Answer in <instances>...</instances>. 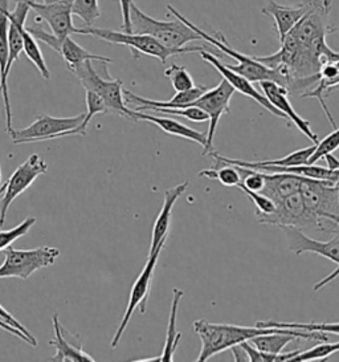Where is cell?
I'll return each mask as SVG.
<instances>
[{"label": "cell", "mask_w": 339, "mask_h": 362, "mask_svg": "<svg viewBox=\"0 0 339 362\" xmlns=\"http://www.w3.org/2000/svg\"><path fill=\"white\" fill-rule=\"evenodd\" d=\"M0 329L6 330V332H8L11 334L19 337L20 340L25 341V342H28V344L31 345V341H30V339H28L21 330L15 328V327H12V325H10L8 322H6L3 319H0Z\"/></svg>", "instance_id": "cell-38"}, {"label": "cell", "mask_w": 339, "mask_h": 362, "mask_svg": "<svg viewBox=\"0 0 339 362\" xmlns=\"http://www.w3.org/2000/svg\"><path fill=\"white\" fill-rule=\"evenodd\" d=\"M0 319L4 320L6 322H8L10 325H12V327H15V328H18V329L21 330V332H23V333L30 339V341H31L32 346H36V345H37V340L35 339V336L32 334L31 332L27 329L23 324H20L18 320L15 319V317L11 315L10 312H8L7 309L4 308L1 304H0Z\"/></svg>", "instance_id": "cell-36"}, {"label": "cell", "mask_w": 339, "mask_h": 362, "mask_svg": "<svg viewBox=\"0 0 339 362\" xmlns=\"http://www.w3.org/2000/svg\"><path fill=\"white\" fill-rule=\"evenodd\" d=\"M323 158H326V162H328V169H331V170H339V160H337V158L333 156V153L326 154Z\"/></svg>", "instance_id": "cell-40"}, {"label": "cell", "mask_w": 339, "mask_h": 362, "mask_svg": "<svg viewBox=\"0 0 339 362\" xmlns=\"http://www.w3.org/2000/svg\"><path fill=\"white\" fill-rule=\"evenodd\" d=\"M338 202H339V185H338Z\"/></svg>", "instance_id": "cell-43"}, {"label": "cell", "mask_w": 339, "mask_h": 362, "mask_svg": "<svg viewBox=\"0 0 339 362\" xmlns=\"http://www.w3.org/2000/svg\"><path fill=\"white\" fill-rule=\"evenodd\" d=\"M256 221L260 224H270L277 227H296L307 230L311 227L310 218L305 211V204L301 192H295L282 201L275 203V213L268 215H256Z\"/></svg>", "instance_id": "cell-15"}, {"label": "cell", "mask_w": 339, "mask_h": 362, "mask_svg": "<svg viewBox=\"0 0 339 362\" xmlns=\"http://www.w3.org/2000/svg\"><path fill=\"white\" fill-rule=\"evenodd\" d=\"M8 30H10L8 18L3 11V7L0 6V96L3 95V98H4V112H6V119H7L6 130L7 132L12 129V109H11L10 93H8V77L6 75L8 57H10Z\"/></svg>", "instance_id": "cell-21"}, {"label": "cell", "mask_w": 339, "mask_h": 362, "mask_svg": "<svg viewBox=\"0 0 339 362\" xmlns=\"http://www.w3.org/2000/svg\"><path fill=\"white\" fill-rule=\"evenodd\" d=\"M73 75L77 76L80 83L83 84L85 90H93L102 97L105 101L109 115H117L119 117L134 119V109L127 107L125 93H124V83L118 78H112L109 74L102 76L93 65V62H85L83 64L77 65L69 69Z\"/></svg>", "instance_id": "cell-5"}, {"label": "cell", "mask_w": 339, "mask_h": 362, "mask_svg": "<svg viewBox=\"0 0 339 362\" xmlns=\"http://www.w3.org/2000/svg\"><path fill=\"white\" fill-rule=\"evenodd\" d=\"M232 353L234 361H249L248 360V354H246V351H244L242 344L234 345L232 348Z\"/></svg>", "instance_id": "cell-39"}, {"label": "cell", "mask_w": 339, "mask_h": 362, "mask_svg": "<svg viewBox=\"0 0 339 362\" xmlns=\"http://www.w3.org/2000/svg\"><path fill=\"white\" fill-rule=\"evenodd\" d=\"M35 223H36V218H27L19 226L11 230H4V231L0 230V251H4L13 242L23 238L24 235L28 234V231L35 226Z\"/></svg>", "instance_id": "cell-33"}, {"label": "cell", "mask_w": 339, "mask_h": 362, "mask_svg": "<svg viewBox=\"0 0 339 362\" xmlns=\"http://www.w3.org/2000/svg\"><path fill=\"white\" fill-rule=\"evenodd\" d=\"M131 33L150 35L170 48H183L186 44L203 40L199 33L190 25L177 19L175 22H162L148 16L133 1L130 6Z\"/></svg>", "instance_id": "cell-6"}, {"label": "cell", "mask_w": 339, "mask_h": 362, "mask_svg": "<svg viewBox=\"0 0 339 362\" xmlns=\"http://www.w3.org/2000/svg\"><path fill=\"white\" fill-rule=\"evenodd\" d=\"M237 187H239L240 190H243V192L252 199V202L256 204V207H257V213H256V215H268V214L275 213V203L272 198H269L268 195H265L263 192L248 190V189H245L242 185H239Z\"/></svg>", "instance_id": "cell-35"}, {"label": "cell", "mask_w": 339, "mask_h": 362, "mask_svg": "<svg viewBox=\"0 0 339 362\" xmlns=\"http://www.w3.org/2000/svg\"><path fill=\"white\" fill-rule=\"evenodd\" d=\"M260 86H261L266 98L270 101V104L277 107L281 113H284L286 118L290 119L313 144L318 145L319 141H318L317 134L311 130L310 124L307 122V119L301 117L295 110V107H292L289 97H287L289 90L286 89L285 86H280L275 81H261Z\"/></svg>", "instance_id": "cell-17"}, {"label": "cell", "mask_w": 339, "mask_h": 362, "mask_svg": "<svg viewBox=\"0 0 339 362\" xmlns=\"http://www.w3.org/2000/svg\"><path fill=\"white\" fill-rule=\"evenodd\" d=\"M215 162L216 163L212 169L201 170L199 173V177L216 180L224 186H228V187H237L243 182V177H242L237 166L231 165V163L220 162V160H215Z\"/></svg>", "instance_id": "cell-25"}, {"label": "cell", "mask_w": 339, "mask_h": 362, "mask_svg": "<svg viewBox=\"0 0 339 362\" xmlns=\"http://www.w3.org/2000/svg\"><path fill=\"white\" fill-rule=\"evenodd\" d=\"M73 15L80 18L86 27H92L101 16L98 0H73Z\"/></svg>", "instance_id": "cell-30"}, {"label": "cell", "mask_w": 339, "mask_h": 362, "mask_svg": "<svg viewBox=\"0 0 339 362\" xmlns=\"http://www.w3.org/2000/svg\"><path fill=\"white\" fill-rule=\"evenodd\" d=\"M174 298L171 303V309H170L169 327H167V334H166V342L162 356H159V361H172L174 354L177 351V348L179 345L182 333L177 330V317H178V310H179L180 300L183 298L184 292L179 288L172 289Z\"/></svg>", "instance_id": "cell-24"}, {"label": "cell", "mask_w": 339, "mask_h": 362, "mask_svg": "<svg viewBox=\"0 0 339 362\" xmlns=\"http://www.w3.org/2000/svg\"><path fill=\"white\" fill-rule=\"evenodd\" d=\"M199 54H201V59H203L204 62H207L208 64H211L212 66L222 76V78H225V80L234 88L236 92L242 93L244 96L254 98L256 103H258L261 107L266 109L269 113H272L275 117L286 118L284 113H281L277 107H273V105L270 104V101L266 98L265 95H261V93L254 88L252 81H249V80L245 78L244 76L233 72L232 69H230L227 65L222 64V62H220V59H219L218 56H215V54H211V52L203 49Z\"/></svg>", "instance_id": "cell-16"}, {"label": "cell", "mask_w": 339, "mask_h": 362, "mask_svg": "<svg viewBox=\"0 0 339 362\" xmlns=\"http://www.w3.org/2000/svg\"><path fill=\"white\" fill-rule=\"evenodd\" d=\"M0 185H1V168H0ZM1 189V187H0Z\"/></svg>", "instance_id": "cell-41"}, {"label": "cell", "mask_w": 339, "mask_h": 362, "mask_svg": "<svg viewBox=\"0 0 339 362\" xmlns=\"http://www.w3.org/2000/svg\"><path fill=\"white\" fill-rule=\"evenodd\" d=\"M335 64H337V66H338V68H339V60H338V62H337V63H335Z\"/></svg>", "instance_id": "cell-42"}, {"label": "cell", "mask_w": 339, "mask_h": 362, "mask_svg": "<svg viewBox=\"0 0 339 362\" xmlns=\"http://www.w3.org/2000/svg\"><path fill=\"white\" fill-rule=\"evenodd\" d=\"M337 351H339V341L338 342L325 341L322 344H318L317 346H314L309 351H299L292 362L314 361V360L323 361Z\"/></svg>", "instance_id": "cell-29"}, {"label": "cell", "mask_w": 339, "mask_h": 362, "mask_svg": "<svg viewBox=\"0 0 339 362\" xmlns=\"http://www.w3.org/2000/svg\"><path fill=\"white\" fill-rule=\"evenodd\" d=\"M167 10L170 13H172L177 19H179L183 23H186L187 25H190L191 28L196 33H199L201 39L207 43L211 44L215 48H218L222 54H227L230 57H232L234 60L239 62L237 65L225 64L230 69H232L233 72L244 76L245 78H248L252 83H261V81H275L280 86H285L286 89H289L290 86V78L287 76L282 75L280 71H275L272 68H268L266 65L257 62L254 59V56H248V54H240L236 49H233L232 47L225 40V37L222 36V33H218L215 36H212L210 33H206L201 30L199 27H196L194 23H191L187 18H184L183 15H180L178 10H175L172 6H167Z\"/></svg>", "instance_id": "cell-3"}, {"label": "cell", "mask_w": 339, "mask_h": 362, "mask_svg": "<svg viewBox=\"0 0 339 362\" xmlns=\"http://www.w3.org/2000/svg\"><path fill=\"white\" fill-rule=\"evenodd\" d=\"M122 12V31L131 33V22H130V6L133 0H118Z\"/></svg>", "instance_id": "cell-37"}, {"label": "cell", "mask_w": 339, "mask_h": 362, "mask_svg": "<svg viewBox=\"0 0 339 362\" xmlns=\"http://www.w3.org/2000/svg\"><path fill=\"white\" fill-rule=\"evenodd\" d=\"M151 112L157 113H163L165 116H180V117L187 118L192 122H207L210 121V116L201 110L198 107H151L148 109Z\"/></svg>", "instance_id": "cell-31"}, {"label": "cell", "mask_w": 339, "mask_h": 362, "mask_svg": "<svg viewBox=\"0 0 339 362\" xmlns=\"http://www.w3.org/2000/svg\"><path fill=\"white\" fill-rule=\"evenodd\" d=\"M307 11V6L302 1L298 7H286L275 3V0H266V6L261 8L264 15L273 18L280 43L285 40L286 35L295 28V25L304 18Z\"/></svg>", "instance_id": "cell-20"}, {"label": "cell", "mask_w": 339, "mask_h": 362, "mask_svg": "<svg viewBox=\"0 0 339 362\" xmlns=\"http://www.w3.org/2000/svg\"><path fill=\"white\" fill-rule=\"evenodd\" d=\"M189 185H190L189 181L183 182V183H180V185L175 186V187H171L167 192H165V201H163L162 210H160L158 218L155 219L154 227H153V238H151V245H150L148 255L153 254L160 245H166V240L169 238L172 209H174L177 201L187 190Z\"/></svg>", "instance_id": "cell-19"}, {"label": "cell", "mask_w": 339, "mask_h": 362, "mask_svg": "<svg viewBox=\"0 0 339 362\" xmlns=\"http://www.w3.org/2000/svg\"><path fill=\"white\" fill-rule=\"evenodd\" d=\"M233 88L225 78H222L219 86H215L213 89H208L206 93H203L192 105L190 107H201L208 116H210V128L207 132V145L203 150V156H208L213 151V139L218 124L220 121L222 115L230 113V103L234 95Z\"/></svg>", "instance_id": "cell-12"}, {"label": "cell", "mask_w": 339, "mask_h": 362, "mask_svg": "<svg viewBox=\"0 0 339 362\" xmlns=\"http://www.w3.org/2000/svg\"><path fill=\"white\" fill-rule=\"evenodd\" d=\"M30 6L36 12L35 22L47 23L59 40L77 33L73 24V0H49L44 3L32 0Z\"/></svg>", "instance_id": "cell-14"}, {"label": "cell", "mask_w": 339, "mask_h": 362, "mask_svg": "<svg viewBox=\"0 0 339 362\" xmlns=\"http://www.w3.org/2000/svg\"><path fill=\"white\" fill-rule=\"evenodd\" d=\"M281 230L284 231L286 238V243L287 248L296 254L301 255L305 252L310 254H318V255L323 256L328 259L330 262L335 263L338 268L330 275V276L323 279L321 283L316 284L314 291H318L323 287L325 284L330 283L331 280H334L339 275V230L333 235L331 239H328L326 242L313 239L310 236H307L302 230L296 228V227H281Z\"/></svg>", "instance_id": "cell-9"}, {"label": "cell", "mask_w": 339, "mask_h": 362, "mask_svg": "<svg viewBox=\"0 0 339 362\" xmlns=\"http://www.w3.org/2000/svg\"><path fill=\"white\" fill-rule=\"evenodd\" d=\"M47 171L48 165L39 154H32L28 160L13 171L10 180L0 189V227L4 226L6 215L12 202L25 192L37 177Z\"/></svg>", "instance_id": "cell-10"}, {"label": "cell", "mask_w": 339, "mask_h": 362, "mask_svg": "<svg viewBox=\"0 0 339 362\" xmlns=\"http://www.w3.org/2000/svg\"><path fill=\"white\" fill-rule=\"evenodd\" d=\"M85 101H86V116H85L84 122L80 125L78 133L80 136L86 134V128L90 119L95 117V115H109V110L106 107L105 101L98 93L93 90H85Z\"/></svg>", "instance_id": "cell-28"}, {"label": "cell", "mask_w": 339, "mask_h": 362, "mask_svg": "<svg viewBox=\"0 0 339 362\" xmlns=\"http://www.w3.org/2000/svg\"><path fill=\"white\" fill-rule=\"evenodd\" d=\"M53 329L54 337L48 344L56 349V354L51 358V361L95 362V358L90 354L85 353L83 344L78 340V337L71 341L72 334L64 328L57 315L53 316Z\"/></svg>", "instance_id": "cell-18"}, {"label": "cell", "mask_w": 339, "mask_h": 362, "mask_svg": "<svg viewBox=\"0 0 339 362\" xmlns=\"http://www.w3.org/2000/svg\"><path fill=\"white\" fill-rule=\"evenodd\" d=\"M265 187L263 194L272 198L275 203L282 201L286 197L299 192L301 181L299 177L290 173H264Z\"/></svg>", "instance_id": "cell-23"}, {"label": "cell", "mask_w": 339, "mask_h": 362, "mask_svg": "<svg viewBox=\"0 0 339 362\" xmlns=\"http://www.w3.org/2000/svg\"><path fill=\"white\" fill-rule=\"evenodd\" d=\"M77 33L80 35H89L97 39H101L107 43L118 44L127 47L134 59L139 57V54H148L151 57H157L162 64H165L170 57L179 56V54H194L201 52L203 49L211 52L215 56H220L222 52L208 43L206 47H183V48H170L154 39L150 35H141V33H124V31H112L105 28H97V27H86L77 28Z\"/></svg>", "instance_id": "cell-2"}, {"label": "cell", "mask_w": 339, "mask_h": 362, "mask_svg": "<svg viewBox=\"0 0 339 362\" xmlns=\"http://www.w3.org/2000/svg\"><path fill=\"white\" fill-rule=\"evenodd\" d=\"M28 33H31L32 36L47 44L48 47H51L53 51H56L57 54L63 56L64 62L66 63V68L68 71L72 69L77 65L83 64L85 62H98V63H113L112 59L105 57V56H100V54H90L89 51H86L83 48L80 44L76 43L71 36H68L64 40H59L52 33H47L42 28V22H36L31 27H27Z\"/></svg>", "instance_id": "cell-13"}, {"label": "cell", "mask_w": 339, "mask_h": 362, "mask_svg": "<svg viewBox=\"0 0 339 362\" xmlns=\"http://www.w3.org/2000/svg\"><path fill=\"white\" fill-rule=\"evenodd\" d=\"M23 39H24V54H27V57L31 60L33 65L36 66V69L40 72L42 78L49 80L51 78V72L48 69V65L44 60L42 49L37 44V40L32 36L31 33H28L27 27L23 31Z\"/></svg>", "instance_id": "cell-27"}, {"label": "cell", "mask_w": 339, "mask_h": 362, "mask_svg": "<svg viewBox=\"0 0 339 362\" xmlns=\"http://www.w3.org/2000/svg\"><path fill=\"white\" fill-rule=\"evenodd\" d=\"M134 119L136 121H146L155 124L160 130H163L165 133H167L170 136H175L180 139H189L192 142H196L203 146V149L207 145V133H201L195 129L190 128L184 124H182L179 121L174 119L171 117H157V116H151L145 112H138L134 110Z\"/></svg>", "instance_id": "cell-22"}, {"label": "cell", "mask_w": 339, "mask_h": 362, "mask_svg": "<svg viewBox=\"0 0 339 362\" xmlns=\"http://www.w3.org/2000/svg\"><path fill=\"white\" fill-rule=\"evenodd\" d=\"M85 116L86 113H81L74 117H52L48 115H40L28 128L18 130L12 128L7 133L16 145L80 136L78 128L84 122Z\"/></svg>", "instance_id": "cell-7"}, {"label": "cell", "mask_w": 339, "mask_h": 362, "mask_svg": "<svg viewBox=\"0 0 339 362\" xmlns=\"http://www.w3.org/2000/svg\"><path fill=\"white\" fill-rule=\"evenodd\" d=\"M6 259L0 266V279L19 277L27 280L33 272L52 266L60 256L56 247L42 245L33 250H15L12 245L4 250Z\"/></svg>", "instance_id": "cell-8"}, {"label": "cell", "mask_w": 339, "mask_h": 362, "mask_svg": "<svg viewBox=\"0 0 339 362\" xmlns=\"http://www.w3.org/2000/svg\"><path fill=\"white\" fill-rule=\"evenodd\" d=\"M165 75L169 78L170 83L175 92H183L192 89L195 86L192 76L189 74V71L184 66L172 64L165 71Z\"/></svg>", "instance_id": "cell-32"}, {"label": "cell", "mask_w": 339, "mask_h": 362, "mask_svg": "<svg viewBox=\"0 0 339 362\" xmlns=\"http://www.w3.org/2000/svg\"><path fill=\"white\" fill-rule=\"evenodd\" d=\"M194 330L201 341V351L196 361H207L213 356L232 349L244 341H249L256 336L282 332L278 328H261V327H240L231 324H213L207 320H198L194 322Z\"/></svg>", "instance_id": "cell-4"}, {"label": "cell", "mask_w": 339, "mask_h": 362, "mask_svg": "<svg viewBox=\"0 0 339 362\" xmlns=\"http://www.w3.org/2000/svg\"><path fill=\"white\" fill-rule=\"evenodd\" d=\"M299 192L311 227L321 233L339 230L338 185L325 180L302 178Z\"/></svg>", "instance_id": "cell-1"}, {"label": "cell", "mask_w": 339, "mask_h": 362, "mask_svg": "<svg viewBox=\"0 0 339 362\" xmlns=\"http://www.w3.org/2000/svg\"><path fill=\"white\" fill-rule=\"evenodd\" d=\"M165 245L158 247L153 254H150L148 257V263L146 266L143 267L142 272L139 274L137 277L136 283L133 284V288L130 291V296H129V301H127L126 310L124 313L122 321L117 329L116 334L112 340L110 346L114 349L118 346V344L122 340V336L125 333L130 320L134 315V310L139 308L141 313L146 312V307H148V296H150V291H151V284H153V277H154V271H155V266L158 263L159 255L162 252Z\"/></svg>", "instance_id": "cell-11"}, {"label": "cell", "mask_w": 339, "mask_h": 362, "mask_svg": "<svg viewBox=\"0 0 339 362\" xmlns=\"http://www.w3.org/2000/svg\"><path fill=\"white\" fill-rule=\"evenodd\" d=\"M339 148V128H335L333 133H330L326 139L318 142L317 148L314 150L313 156L307 162V165H313L321 158H323L326 154H330Z\"/></svg>", "instance_id": "cell-34"}, {"label": "cell", "mask_w": 339, "mask_h": 362, "mask_svg": "<svg viewBox=\"0 0 339 362\" xmlns=\"http://www.w3.org/2000/svg\"><path fill=\"white\" fill-rule=\"evenodd\" d=\"M257 327L278 328V329H298L307 332H325L339 334V322H284V321H258Z\"/></svg>", "instance_id": "cell-26"}]
</instances>
